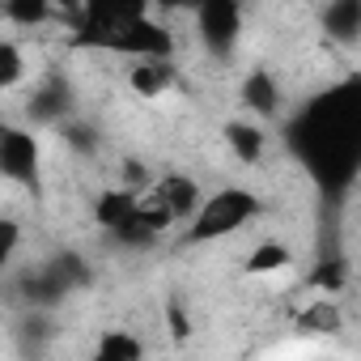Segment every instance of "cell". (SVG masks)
<instances>
[{
	"label": "cell",
	"mask_w": 361,
	"mask_h": 361,
	"mask_svg": "<svg viewBox=\"0 0 361 361\" xmlns=\"http://www.w3.org/2000/svg\"><path fill=\"white\" fill-rule=\"evenodd\" d=\"M285 145L306 166L323 200H344L361 178V77L319 90L285 123Z\"/></svg>",
	"instance_id": "6da1fadb"
},
{
	"label": "cell",
	"mask_w": 361,
	"mask_h": 361,
	"mask_svg": "<svg viewBox=\"0 0 361 361\" xmlns=\"http://www.w3.org/2000/svg\"><path fill=\"white\" fill-rule=\"evenodd\" d=\"M259 209H264V204L255 200V192H247V188H221V192H213V196L196 209L188 238H192V243H217V238L243 230L251 217H259Z\"/></svg>",
	"instance_id": "7a4b0ae2"
},
{
	"label": "cell",
	"mask_w": 361,
	"mask_h": 361,
	"mask_svg": "<svg viewBox=\"0 0 361 361\" xmlns=\"http://www.w3.org/2000/svg\"><path fill=\"white\" fill-rule=\"evenodd\" d=\"M149 18V0H81L77 9V30H73V43L77 47H98L106 51V43L132 26Z\"/></svg>",
	"instance_id": "3957f363"
},
{
	"label": "cell",
	"mask_w": 361,
	"mask_h": 361,
	"mask_svg": "<svg viewBox=\"0 0 361 361\" xmlns=\"http://www.w3.org/2000/svg\"><path fill=\"white\" fill-rule=\"evenodd\" d=\"M196 30L213 56H230V47L238 43V30H243L238 0H204L196 9Z\"/></svg>",
	"instance_id": "277c9868"
},
{
	"label": "cell",
	"mask_w": 361,
	"mask_h": 361,
	"mask_svg": "<svg viewBox=\"0 0 361 361\" xmlns=\"http://www.w3.org/2000/svg\"><path fill=\"white\" fill-rule=\"evenodd\" d=\"M0 174H5L9 183H22V188L39 192L43 174H39V145H35L30 132L5 128V136H0Z\"/></svg>",
	"instance_id": "5b68a950"
},
{
	"label": "cell",
	"mask_w": 361,
	"mask_h": 361,
	"mask_svg": "<svg viewBox=\"0 0 361 361\" xmlns=\"http://www.w3.org/2000/svg\"><path fill=\"white\" fill-rule=\"evenodd\" d=\"M170 30H161L157 22H149V18H140V22H132V26H123L111 43H106V51H119V56H136V60H166L170 56Z\"/></svg>",
	"instance_id": "8992f818"
},
{
	"label": "cell",
	"mask_w": 361,
	"mask_h": 361,
	"mask_svg": "<svg viewBox=\"0 0 361 361\" xmlns=\"http://www.w3.org/2000/svg\"><path fill=\"white\" fill-rule=\"evenodd\" d=\"M145 204H153L157 213L178 221V217H192L200 209V188L192 183L188 174H166V178L153 183V192H145Z\"/></svg>",
	"instance_id": "52a82bcc"
},
{
	"label": "cell",
	"mask_w": 361,
	"mask_h": 361,
	"mask_svg": "<svg viewBox=\"0 0 361 361\" xmlns=\"http://www.w3.org/2000/svg\"><path fill=\"white\" fill-rule=\"evenodd\" d=\"M68 111H73V94L64 81H47L30 94V115L39 123H68Z\"/></svg>",
	"instance_id": "ba28073f"
},
{
	"label": "cell",
	"mask_w": 361,
	"mask_h": 361,
	"mask_svg": "<svg viewBox=\"0 0 361 361\" xmlns=\"http://www.w3.org/2000/svg\"><path fill=\"white\" fill-rule=\"evenodd\" d=\"M323 30L336 43H357L361 39V0H331L323 9Z\"/></svg>",
	"instance_id": "9c48e42d"
},
{
	"label": "cell",
	"mask_w": 361,
	"mask_h": 361,
	"mask_svg": "<svg viewBox=\"0 0 361 361\" xmlns=\"http://www.w3.org/2000/svg\"><path fill=\"white\" fill-rule=\"evenodd\" d=\"M243 102L255 111V115H264V119H272L276 111H281V90H276V81H272V73H264V68H255L247 81H243Z\"/></svg>",
	"instance_id": "30bf717a"
},
{
	"label": "cell",
	"mask_w": 361,
	"mask_h": 361,
	"mask_svg": "<svg viewBox=\"0 0 361 361\" xmlns=\"http://www.w3.org/2000/svg\"><path fill=\"white\" fill-rule=\"evenodd\" d=\"M140 192L136 188H119V192H102L98 196V204H94V213H98V226H106V230H115L119 221H128L136 209H140Z\"/></svg>",
	"instance_id": "8fae6325"
},
{
	"label": "cell",
	"mask_w": 361,
	"mask_h": 361,
	"mask_svg": "<svg viewBox=\"0 0 361 361\" xmlns=\"http://www.w3.org/2000/svg\"><path fill=\"white\" fill-rule=\"evenodd\" d=\"M289 264H293V255H289L285 243H259V247L251 251V259H247V272H251V276H264V272H281V268H289Z\"/></svg>",
	"instance_id": "7c38bea8"
},
{
	"label": "cell",
	"mask_w": 361,
	"mask_h": 361,
	"mask_svg": "<svg viewBox=\"0 0 361 361\" xmlns=\"http://www.w3.org/2000/svg\"><path fill=\"white\" fill-rule=\"evenodd\" d=\"M226 140L243 161H259V153H264V132L251 123H226Z\"/></svg>",
	"instance_id": "4fadbf2b"
},
{
	"label": "cell",
	"mask_w": 361,
	"mask_h": 361,
	"mask_svg": "<svg viewBox=\"0 0 361 361\" xmlns=\"http://www.w3.org/2000/svg\"><path fill=\"white\" fill-rule=\"evenodd\" d=\"M166 85H170V64H166V60H136V68H132V90L157 94V90H166Z\"/></svg>",
	"instance_id": "5bb4252c"
},
{
	"label": "cell",
	"mask_w": 361,
	"mask_h": 361,
	"mask_svg": "<svg viewBox=\"0 0 361 361\" xmlns=\"http://www.w3.org/2000/svg\"><path fill=\"white\" fill-rule=\"evenodd\" d=\"M51 9H56L51 0H5V13L18 26H39V22L51 18Z\"/></svg>",
	"instance_id": "9a60e30c"
},
{
	"label": "cell",
	"mask_w": 361,
	"mask_h": 361,
	"mask_svg": "<svg viewBox=\"0 0 361 361\" xmlns=\"http://www.w3.org/2000/svg\"><path fill=\"white\" fill-rule=\"evenodd\" d=\"M145 348H140V340L136 336H123V331H111V336H102V344H98V357L102 361H136Z\"/></svg>",
	"instance_id": "2e32d148"
},
{
	"label": "cell",
	"mask_w": 361,
	"mask_h": 361,
	"mask_svg": "<svg viewBox=\"0 0 361 361\" xmlns=\"http://www.w3.org/2000/svg\"><path fill=\"white\" fill-rule=\"evenodd\" d=\"M18 81H22V51L18 43H0V85L13 90Z\"/></svg>",
	"instance_id": "e0dca14e"
},
{
	"label": "cell",
	"mask_w": 361,
	"mask_h": 361,
	"mask_svg": "<svg viewBox=\"0 0 361 361\" xmlns=\"http://www.w3.org/2000/svg\"><path fill=\"white\" fill-rule=\"evenodd\" d=\"M298 327L306 331H331V327H340V314H336V306H327V302H319V306H310L302 319H298Z\"/></svg>",
	"instance_id": "ac0fdd59"
},
{
	"label": "cell",
	"mask_w": 361,
	"mask_h": 361,
	"mask_svg": "<svg viewBox=\"0 0 361 361\" xmlns=\"http://www.w3.org/2000/svg\"><path fill=\"white\" fill-rule=\"evenodd\" d=\"M310 281H314L319 289H331V293H336V289L344 285V264H340L336 255H327V259L314 268V276H310Z\"/></svg>",
	"instance_id": "d6986e66"
},
{
	"label": "cell",
	"mask_w": 361,
	"mask_h": 361,
	"mask_svg": "<svg viewBox=\"0 0 361 361\" xmlns=\"http://www.w3.org/2000/svg\"><path fill=\"white\" fill-rule=\"evenodd\" d=\"M60 128H64V140H68V145H77L81 153H90V149H94V132H90V128H81V123H73V119H68V123H60Z\"/></svg>",
	"instance_id": "ffe728a7"
},
{
	"label": "cell",
	"mask_w": 361,
	"mask_h": 361,
	"mask_svg": "<svg viewBox=\"0 0 361 361\" xmlns=\"http://www.w3.org/2000/svg\"><path fill=\"white\" fill-rule=\"evenodd\" d=\"M13 251H18V221H5V247H0V259H13Z\"/></svg>",
	"instance_id": "44dd1931"
},
{
	"label": "cell",
	"mask_w": 361,
	"mask_h": 361,
	"mask_svg": "<svg viewBox=\"0 0 361 361\" xmlns=\"http://www.w3.org/2000/svg\"><path fill=\"white\" fill-rule=\"evenodd\" d=\"M157 5H166V9H200L204 0H157Z\"/></svg>",
	"instance_id": "7402d4cb"
},
{
	"label": "cell",
	"mask_w": 361,
	"mask_h": 361,
	"mask_svg": "<svg viewBox=\"0 0 361 361\" xmlns=\"http://www.w3.org/2000/svg\"><path fill=\"white\" fill-rule=\"evenodd\" d=\"M51 5H56V9H68V13L77 18V9H81V0H51Z\"/></svg>",
	"instance_id": "603a6c76"
}]
</instances>
